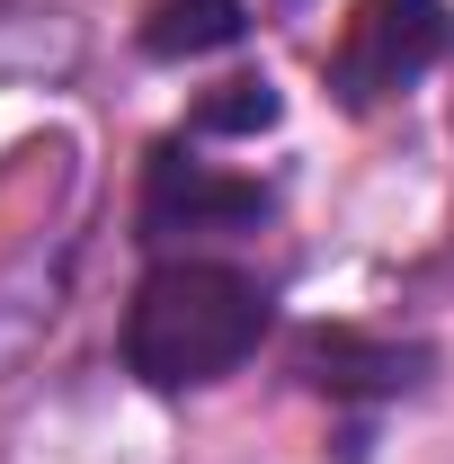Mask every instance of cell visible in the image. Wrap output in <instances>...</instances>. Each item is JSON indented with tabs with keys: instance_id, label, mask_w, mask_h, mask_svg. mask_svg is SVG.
<instances>
[{
	"instance_id": "obj_1",
	"label": "cell",
	"mask_w": 454,
	"mask_h": 464,
	"mask_svg": "<svg viewBox=\"0 0 454 464\" xmlns=\"http://www.w3.org/2000/svg\"><path fill=\"white\" fill-rule=\"evenodd\" d=\"M268 331V295L259 277H241L223 259H170L134 286V313H125V366L143 384H214L232 375Z\"/></svg>"
},
{
	"instance_id": "obj_2",
	"label": "cell",
	"mask_w": 454,
	"mask_h": 464,
	"mask_svg": "<svg viewBox=\"0 0 454 464\" xmlns=\"http://www.w3.org/2000/svg\"><path fill=\"white\" fill-rule=\"evenodd\" d=\"M437 54H446V9L437 0H356L339 45H330V90H339V108H383Z\"/></svg>"
},
{
	"instance_id": "obj_3",
	"label": "cell",
	"mask_w": 454,
	"mask_h": 464,
	"mask_svg": "<svg viewBox=\"0 0 454 464\" xmlns=\"http://www.w3.org/2000/svg\"><path fill=\"white\" fill-rule=\"evenodd\" d=\"M259 215H268V197L250 179H223L214 161H187V152L152 161V188H143V232L152 241H178V232H250Z\"/></svg>"
},
{
	"instance_id": "obj_4",
	"label": "cell",
	"mask_w": 454,
	"mask_h": 464,
	"mask_svg": "<svg viewBox=\"0 0 454 464\" xmlns=\"http://www.w3.org/2000/svg\"><path fill=\"white\" fill-rule=\"evenodd\" d=\"M303 375L321 393H410L419 384V348L356 340V331H312L303 340Z\"/></svg>"
},
{
	"instance_id": "obj_5",
	"label": "cell",
	"mask_w": 454,
	"mask_h": 464,
	"mask_svg": "<svg viewBox=\"0 0 454 464\" xmlns=\"http://www.w3.org/2000/svg\"><path fill=\"white\" fill-rule=\"evenodd\" d=\"M250 36V18H241V0H152V18H143V54L161 63H187V54H223Z\"/></svg>"
},
{
	"instance_id": "obj_6",
	"label": "cell",
	"mask_w": 454,
	"mask_h": 464,
	"mask_svg": "<svg viewBox=\"0 0 454 464\" xmlns=\"http://www.w3.org/2000/svg\"><path fill=\"white\" fill-rule=\"evenodd\" d=\"M205 134H250V125H277V90L268 81H232V99H205L196 108Z\"/></svg>"
}]
</instances>
